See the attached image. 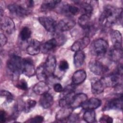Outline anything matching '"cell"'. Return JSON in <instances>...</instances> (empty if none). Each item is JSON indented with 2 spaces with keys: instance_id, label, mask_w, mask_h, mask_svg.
<instances>
[{
  "instance_id": "1",
  "label": "cell",
  "mask_w": 123,
  "mask_h": 123,
  "mask_svg": "<svg viewBox=\"0 0 123 123\" xmlns=\"http://www.w3.org/2000/svg\"><path fill=\"white\" fill-rule=\"evenodd\" d=\"M122 8L110 5L104 7L99 18V23L103 27H110L122 20Z\"/></svg>"
},
{
  "instance_id": "2",
  "label": "cell",
  "mask_w": 123,
  "mask_h": 123,
  "mask_svg": "<svg viewBox=\"0 0 123 123\" xmlns=\"http://www.w3.org/2000/svg\"><path fill=\"white\" fill-rule=\"evenodd\" d=\"M34 1H25V3H12L8 5V9L11 13L20 17L27 16L34 6Z\"/></svg>"
},
{
  "instance_id": "3",
  "label": "cell",
  "mask_w": 123,
  "mask_h": 123,
  "mask_svg": "<svg viewBox=\"0 0 123 123\" xmlns=\"http://www.w3.org/2000/svg\"><path fill=\"white\" fill-rule=\"evenodd\" d=\"M22 61L21 57L16 54H12L7 60V68L15 79L18 78L20 73L22 72Z\"/></svg>"
},
{
  "instance_id": "4",
  "label": "cell",
  "mask_w": 123,
  "mask_h": 123,
  "mask_svg": "<svg viewBox=\"0 0 123 123\" xmlns=\"http://www.w3.org/2000/svg\"><path fill=\"white\" fill-rule=\"evenodd\" d=\"M108 43L103 38H98L93 42L91 45V53L96 56H99L105 54L108 49Z\"/></svg>"
},
{
  "instance_id": "5",
  "label": "cell",
  "mask_w": 123,
  "mask_h": 123,
  "mask_svg": "<svg viewBox=\"0 0 123 123\" xmlns=\"http://www.w3.org/2000/svg\"><path fill=\"white\" fill-rule=\"evenodd\" d=\"M122 76L117 71L101 78V80L103 82L105 87H116L122 84Z\"/></svg>"
},
{
  "instance_id": "6",
  "label": "cell",
  "mask_w": 123,
  "mask_h": 123,
  "mask_svg": "<svg viewBox=\"0 0 123 123\" xmlns=\"http://www.w3.org/2000/svg\"><path fill=\"white\" fill-rule=\"evenodd\" d=\"M88 68L92 73L97 75H102L107 73L109 71L107 66L96 60H91L89 62Z\"/></svg>"
},
{
  "instance_id": "7",
  "label": "cell",
  "mask_w": 123,
  "mask_h": 123,
  "mask_svg": "<svg viewBox=\"0 0 123 123\" xmlns=\"http://www.w3.org/2000/svg\"><path fill=\"white\" fill-rule=\"evenodd\" d=\"M22 72L28 77L32 76L35 74V65L32 59L29 58L23 59Z\"/></svg>"
},
{
  "instance_id": "8",
  "label": "cell",
  "mask_w": 123,
  "mask_h": 123,
  "mask_svg": "<svg viewBox=\"0 0 123 123\" xmlns=\"http://www.w3.org/2000/svg\"><path fill=\"white\" fill-rule=\"evenodd\" d=\"M38 20L47 31L52 33L56 31L57 24L53 19L49 17L42 16L39 17Z\"/></svg>"
},
{
  "instance_id": "9",
  "label": "cell",
  "mask_w": 123,
  "mask_h": 123,
  "mask_svg": "<svg viewBox=\"0 0 123 123\" xmlns=\"http://www.w3.org/2000/svg\"><path fill=\"white\" fill-rule=\"evenodd\" d=\"M123 108V98L122 94L119 95V96L113 98L108 101L104 108L103 111H108L110 110H122Z\"/></svg>"
},
{
  "instance_id": "10",
  "label": "cell",
  "mask_w": 123,
  "mask_h": 123,
  "mask_svg": "<svg viewBox=\"0 0 123 123\" xmlns=\"http://www.w3.org/2000/svg\"><path fill=\"white\" fill-rule=\"evenodd\" d=\"M15 27L14 23L12 18L7 16L1 17L0 28L3 32L11 34L14 31Z\"/></svg>"
},
{
  "instance_id": "11",
  "label": "cell",
  "mask_w": 123,
  "mask_h": 123,
  "mask_svg": "<svg viewBox=\"0 0 123 123\" xmlns=\"http://www.w3.org/2000/svg\"><path fill=\"white\" fill-rule=\"evenodd\" d=\"M60 10L62 14L68 16L77 15L80 12V9L78 7L67 3H63Z\"/></svg>"
},
{
  "instance_id": "12",
  "label": "cell",
  "mask_w": 123,
  "mask_h": 123,
  "mask_svg": "<svg viewBox=\"0 0 123 123\" xmlns=\"http://www.w3.org/2000/svg\"><path fill=\"white\" fill-rule=\"evenodd\" d=\"M75 21L71 17L63 19L57 24L58 28L61 31H67L72 29L75 25Z\"/></svg>"
},
{
  "instance_id": "13",
  "label": "cell",
  "mask_w": 123,
  "mask_h": 123,
  "mask_svg": "<svg viewBox=\"0 0 123 123\" xmlns=\"http://www.w3.org/2000/svg\"><path fill=\"white\" fill-rule=\"evenodd\" d=\"M90 41L89 37L85 36L75 41L71 47V49L73 51L82 50L86 48L89 44Z\"/></svg>"
},
{
  "instance_id": "14",
  "label": "cell",
  "mask_w": 123,
  "mask_h": 123,
  "mask_svg": "<svg viewBox=\"0 0 123 123\" xmlns=\"http://www.w3.org/2000/svg\"><path fill=\"white\" fill-rule=\"evenodd\" d=\"M41 44L38 40L33 39L29 43L26 48V52L31 55H35L38 54L41 50Z\"/></svg>"
},
{
  "instance_id": "15",
  "label": "cell",
  "mask_w": 123,
  "mask_h": 123,
  "mask_svg": "<svg viewBox=\"0 0 123 123\" xmlns=\"http://www.w3.org/2000/svg\"><path fill=\"white\" fill-rule=\"evenodd\" d=\"M73 109L70 106L62 107V108L57 112L55 118L57 120L64 122L67 120L70 115L72 113Z\"/></svg>"
},
{
  "instance_id": "16",
  "label": "cell",
  "mask_w": 123,
  "mask_h": 123,
  "mask_svg": "<svg viewBox=\"0 0 123 123\" xmlns=\"http://www.w3.org/2000/svg\"><path fill=\"white\" fill-rule=\"evenodd\" d=\"M87 99V97L86 94L82 93H78L74 96L70 107L73 109L78 108L81 107Z\"/></svg>"
},
{
  "instance_id": "17",
  "label": "cell",
  "mask_w": 123,
  "mask_h": 123,
  "mask_svg": "<svg viewBox=\"0 0 123 123\" xmlns=\"http://www.w3.org/2000/svg\"><path fill=\"white\" fill-rule=\"evenodd\" d=\"M47 73L53 74L56 67V60L55 56L49 55L44 63Z\"/></svg>"
},
{
  "instance_id": "18",
  "label": "cell",
  "mask_w": 123,
  "mask_h": 123,
  "mask_svg": "<svg viewBox=\"0 0 123 123\" xmlns=\"http://www.w3.org/2000/svg\"><path fill=\"white\" fill-rule=\"evenodd\" d=\"M110 36L113 47L122 49V36L120 32L117 30H112L110 32Z\"/></svg>"
},
{
  "instance_id": "19",
  "label": "cell",
  "mask_w": 123,
  "mask_h": 123,
  "mask_svg": "<svg viewBox=\"0 0 123 123\" xmlns=\"http://www.w3.org/2000/svg\"><path fill=\"white\" fill-rule=\"evenodd\" d=\"M91 92L95 95H98L102 93L105 87L101 79L96 78H94L91 80Z\"/></svg>"
},
{
  "instance_id": "20",
  "label": "cell",
  "mask_w": 123,
  "mask_h": 123,
  "mask_svg": "<svg viewBox=\"0 0 123 123\" xmlns=\"http://www.w3.org/2000/svg\"><path fill=\"white\" fill-rule=\"evenodd\" d=\"M101 104V101L97 98H92L86 100L81 106L85 110H95L98 108Z\"/></svg>"
},
{
  "instance_id": "21",
  "label": "cell",
  "mask_w": 123,
  "mask_h": 123,
  "mask_svg": "<svg viewBox=\"0 0 123 123\" xmlns=\"http://www.w3.org/2000/svg\"><path fill=\"white\" fill-rule=\"evenodd\" d=\"M86 78V73L84 70H78L73 74L72 80L74 85H78L84 82Z\"/></svg>"
},
{
  "instance_id": "22",
  "label": "cell",
  "mask_w": 123,
  "mask_h": 123,
  "mask_svg": "<svg viewBox=\"0 0 123 123\" xmlns=\"http://www.w3.org/2000/svg\"><path fill=\"white\" fill-rule=\"evenodd\" d=\"M39 99L40 105L45 109L50 108L54 102V100L52 95L48 93L41 95Z\"/></svg>"
},
{
  "instance_id": "23",
  "label": "cell",
  "mask_w": 123,
  "mask_h": 123,
  "mask_svg": "<svg viewBox=\"0 0 123 123\" xmlns=\"http://www.w3.org/2000/svg\"><path fill=\"white\" fill-rule=\"evenodd\" d=\"M49 89V86L45 82L40 81L34 86L33 90L37 95H42L48 93Z\"/></svg>"
},
{
  "instance_id": "24",
  "label": "cell",
  "mask_w": 123,
  "mask_h": 123,
  "mask_svg": "<svg viewBox=\"0 0 123 123\" xmlns=\"http://www.w3.org/2000/svg\"><path fill=\"white\" fill-rule=\"evenodd\" d=\"M91 17V15L83 14L78 18V24L84 30L86 29L92 24L90 21Z\"/></svg>"
},
{
  "instance_id": "25",
  "label": "cell",
  "mask_w": 123,
  "mask_h": 123,
  "mask_svg": "<svg viewBox=\"0 0 123 123\" xmlns=\"http://www.w3.org/2000/svg\"><path fill=\"white\" fill-rule=\"evenodd\" d=\"M92 1L90 0L85 1H75L74 2L79 5L83 12V14L92 15L93 8L92 5Z\"/></svg>"
},
{
  "instance_id": "26",
  "label": "cell",
  "mask_w": 123,
  "mask_h": 123,
  "mask_svg": "<svg viewBox=\"0 0 123 123\" xmlns=\"http://www.w3.org/2000/svg\"><path fill=\"white\" fill-rule=\"evenodd\" d=\"M85 54L82 50L76 51L74 56V63L75 67H81L85 60Z\"/></svg>"
},
{
  "instance_id": "27",
  "label": "cell",
  "mask_w": 123,
  "mask_h": 123,
  "mask_svg": "<svg viewBox=\"0 0 123 123\" xmlns=\"http://www.w3.org/2000/svg\"><path fill=\"white\" fill-rule=\"evenodd\" d=\"M109 57L111 60L114 62L120 61L123 57L122 49L113 47L109 52Z\"/></svg>"
},
{
  "instance_id": "28",
  "label": "cell",
  "mask_w": 123,
  "mask_h": 123,
  "mask_svg": "<svg viewBox=\"0 0 123 123\" xmlns=\"http://www.w3.org/2000/svg\"><path fill=\"white\" fill-rule=\"evenodd\" d=\"M61 2V0H45L41 5V9L43 11L51 10L56 7Z\"/></svg>"
},
{
  "instance_id": "29",
  "label": "cell",
  "mask_w": 123,
  "mask_h": 123,
  "mask_svg": "<svg viewBox=\"0 0 123 123\" xmlns=\"http://www.w3.org/2000/svg\"><path fill=\"white\" fill-rule=\"evenodd\" d=\"M57 44L58 42L57 40L54 38H52L45 42L41 46V49L43 52L46 53L55 49L57 47Z\"/></svg>"
},
{
  "instance_id": "30",
  "label": "cell",
  "mask_w": 123,
  "mask_h": 123,
  "mask_svg": "<svg viewBox=\"0 0 123 123\" xmlns=\"http://www.w3.org/2000/svg\"><path fill=\"white\" fill-rule=\"evenodd\" d=\"M37 79L40 81L45 82L47 79V72L45 68L44 63L39 65L36 72Z\"/></svg>"
},
{
  "instance_id": "31",
  "label": "cell",
  "mask_w": 123,
  "mask_h": 123,
  "mask_svg": "<svg viewBox=\"0 0 123 123\" xmlns=\"http://www.w3.org/2000/svg\"><path fill=\"white\" fill-rule=\"evenodd\" d=\"M84 121L88 123L95 122L96 121V113L93 110H87L83 114Z\"/></svg>"
},
{
  "instance_id": "32",
  "label": "cell",
  "mask_w": 123,
  "mask_h": 123,
  "mask_svg": "<svg viewBox=\"0 0 123 123\" xmlns=\"http://www.w3.org/2000/svg\"><path fill=\"white\" fill-rule=\"evenodd\" d=\"M31 35V31L30 29L27 26L23 27L19 34L20 38L22 41L27 40L30 37Z\"/></svg>"
},
{
  "instance_id": "33",
  "label": "cell",
  "mask_w": 123,
  "mask_h": 123,
  "mask_svg": "<svg viewBox=\"0 0 123 123\" xmlns=\"http://www.w3.org/2000/svg\"><path fill=\"white\" fill-rule=\"evenodd\" d=\"M37 102L36 100L32 99H27L24 104V110L25 113L30 112L36 106Z\"/></svg>"
},
{
  "instance_id": "34",
  "label": "cell",
  "mask_w": 123,
  "mask_h": 123,
  "mask_svg": "<svg viewBox=\"0 0 123 123\" xmlns=\"http://www.w3.org/2000/svg\"><path fill=\"white\" fill-rule=\"evenodd\" d=\"M0 96L2 97H4L7 102L10 103L12 101L13 99V97L12 95L9 91L6 90H1Z\"/></svg>"
},
{
  "instance_id": "35",
  "label": "cell",
  "mask_w": 123,
  "mask_h": 123,
  "mask_svg": "<svg viewBox=\"0 0 123 123\" xmlns=\"http://www.w3.org/2000/svg\"><path fill=\"white\" fill-rule=\"evenodd\" d=\"M16 87L23 90H26L28 89L27 83L25 79H21L16 84Z\"/></svg>"
},
{
  "instance_id": "36",
  "label": "cell",
  "mask_w": 123,
  "mask_h": 123,
  "mask_svg": "<svg viewBox=\"0 0 123 123\" xmlns=\"http://www.w3.org/2000/svg\"><path fill=\"white\" fill-rule=\"evenodd\" d=\"M69 68V64L67 61L65 60H62L59 64V69L61 71H65Z\"/></svg>"
},
{
  "instance_id": "37",
  "label": "cell",
  "mask_w": 123,
  "mask_h": 123,
  "mask_svg": "<svg viewBox=\"0 0 123 123\" xmlns=\"http://www.w3.org/2000/svg\"><path fill=\"white\" fill-rule=\"evenodd\" d=\"M44 120V118L42 116L40 115H37L35 117H34L30 119H29L28 121H26L27 122L29 123H41Z\"/></svg>"
},
{
  "instance_id": "38",
  "label": "cell",
  "mask_w": 123,
  "mask_h": 123,
  "mask_svg": "<svg viewBox=\"0 0 123 123\" xmlns=\"http://www.w3.org/2000/svg\"><path fill=\"white\" fill-rule=\"evenodd\" d=\"M99 122L111 123L113 122V119L111 117H110L108 115H103L102 117L99 119Z\"/></svg>"
},
{
  "instance_id": "39",
  "label": "cell",
  "mask_w": 123,
  "mask_h": 123,
  "mask_svg": "<svg viewBox=\"0 0 123 123\" xmlns=\"http://www.w3.org/2000/svg\"><path fill=\"white\" fill-rule=\"evenodd\" d=\"M53 89L56 92L61 93L63 91V88L61 84L57 83L54 85Z\"/></svg>"
},
{
  "instance_id": "40",
  "label": "cell",
  "mask_w": 123,
  "mask_h": 123,
  "mask_svg": "<svg viewBox=\"0 0 123 123\" xmlns=\"http://www.w3.org/2000/svg\"><path fill=\"white\" fill-rule=\"evenodd\" d=\"M78 119V116L76 114H71L67 119L68 122H76Z\"/></svg>"
},
{
  "instance_id": "41",
  "label": "cell",
  "mask_w": 123,
  "mask_h": 123,
  "mask_svg": "<svg viewBox=\"0 0 123 123\" xmlns=\"http://www.w3.org/2000/svg\"><path fill=\"white\" fill-rule=\"evenodd\" d=\"M7 42V37L5 36L4 34L1 33L0 35V46H4Z\"/></svg>"
},
{
  "instance_id": "42",
  "label": "cell",
  "mask_w": 123,
  "mask_h": 123,
  "mask_svg": "<svg viewBox=\"0 0 123 123\" xmlns=\"http://www.w3.org/2000/svg\"><path fill=\"white\" fill-rule=\"evenodd\" d=\"M7 120V114L4 110H1L0 112V121L1 123H5Z\"/></svg>"
}]
</instances>
